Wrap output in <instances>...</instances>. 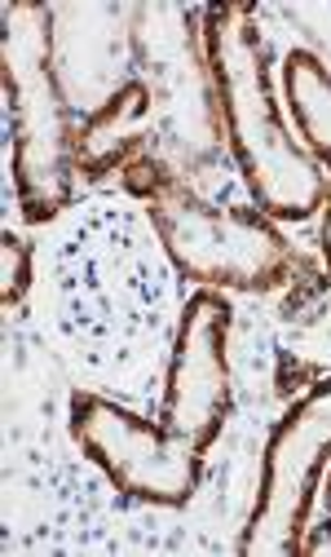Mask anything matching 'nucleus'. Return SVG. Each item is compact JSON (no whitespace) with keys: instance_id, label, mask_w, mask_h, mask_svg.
Masks as SVG:
<instances>
[{"instance_id":"nucleus-1","label":"nucleus","mask_w":331,"mask_h":557,"mask_svg":"<svg viewBox=\"0 0 331 557\" xmlns=\"http://www.w3.org/2000/svg\"><path fill=\"white\" fill-rule=\"evenodd\" d=\"M204 58L213 81L217 133L230 147L234 169L252 203L275 222H301L322 213L327 173L301 147L288 124L275 81H270V40L260 36L252 5L204 10Z\"/></svg>"},{"instance_id":"nucleus-2","label":"nucleus","mask_w":331,"mask_h":557,"mask_svg":"<svg viewBox=\"0 0 331 557\" xmlns=\"http://www.w3.org/2000/svg\"><path fill=\"white\" fill-rule=\"evenodd\" d=\"M0 76L10 102V173L23 222L40 226L58 218L76 195V137L80 120L66 102L53 66V10L5 5Z\"/></svg>"},{"instance_id":"nucleus-3","label":"nucleus","mask_w":331,"mask_h":557,"mask_svg":"<svg viewBox=\"0 0 331 557\" xmlns=\"http://www.w3.org/2000/svg\"><path fill=\"white\" fill-rule=\"evenodd\" d=\"M151 226L181 278L226 293H275L292 284L301 257L260 208H234L194 195L173 177L147 199Z\"/></svg>"},{"instance_id":"nucleus-4","label":"nucleus","mask_w":331,"mask_h":557,"mask_svg":"<svg viewBox=\"0 0 331 557\" xmlns=\"http://www.w3.org/2000/svg\"><path fill=\"white\" fill-rule=\"evenodd\" d=\"M331 465V372L314 381L305 398H296L283 421L270 430L260 451L256 505L247 513L239 553H275L301 557V540L309 531V513L318 500L322 473Z\"/></svg>"},{"instance_id":"nucleus-5","label":"nucleus","mask_w":331,"mask_h":557,"mask_svg":"<svg viewBox=\"0 0 331 557\" xmlns=\"http://www.w3.org/2000/svg\"><path fill=\"white\" fill-rule=\"evenodd\" d=\"M72 438L115 492L155 509H186L204 478V456L186 438L102 394H72Z\"/></svg>"},{"instance_id":"nucleus-6","label":"nucleus","mask_w":331,"mask_h":557,"mask_svg":"<svg viewBox=\"0 0 331 557\" xmlns=\"http://www.w3.org/2000/svg\"><path fill=\"white\" fill-rule=\"evenodd\" d=\"M230 332L234 310L217 288L190 293L173 336L160 421L199 456H208L230 416Z\"/></svg>"},{"instance_id":"nucleus-7","label":"nucleus","mask_w":331,"mask_h":557,"mask_svg":"<svg viewBox=\"0 0 331 557\" xmlns=\"http://www.w3.org/2000/svg\"><path fill=\"white\" fill-rule=\"evenodd\" d=\"M147 115H151V89L147 81H124L106 102L80 115L76 137V164L89 182H102L106 173H124L147 143Z\"/></svg>"},{"instance_id":"nucleus-8","label":"nucleus","mask_w":331,"mask_h":557,"mask_svg":"<svg viewBox=\"0 0 331 557\" xmlns=\"http://www.w3.org/2000/svg\"><path fill=\"white\" fill-rule=\"evenodd\" d=\"M283 102L296 124L301 147L322 164L327 173V199H322V265H327V288H331V66L309 53L292 49L283 62Z\"/></svg>"},{"instance_id":"nucleus-9","label":"nucleus","mask_w":331,"mask_h":557,"mask_svg":"<svg viewBox=\"0 0 331 557\" xmlns=\"http://www.w3.org/2000/svg\"><path fill=\"white\" fill-rule=\"evenodd\" d=\"M0 257H5V293H0V301H5V310H14L31 288V248L14 231H5L0 235Z\"/></svg>"},{"instance_id":"nucleus-10","label":"nucleus","mask_w":331,"mask_h":557,"mask_svg":"<svg viewBox=\"0 0 331 557\" xmlns=\"http://www.w3.org/2000/svg\"><path fill=\"white\" fill-rule=\"evenodd\" d=\"M327 553H331V513H327V522L309 527L301 540V557H327Z\"/></svg>"},{"instance_id":"nucleus-11","label":"nucleus","mask_w":331,"mask_h":557,"mask_svg":"<svg viewBox=\"0 0 331 557\" xmlns=\"http://www.w3.org/2000/svg\"><path fill=\"white\" fill-rule=\"evenodd\" d=\"M318 505L331 513V465H327V473H322V486H318Z\"/></svg>"}]
</instances>
